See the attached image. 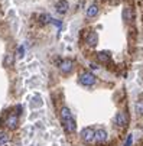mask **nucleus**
Listing matches in <instances>:
<instances>
[{
  "label": "nucleus",
  "instance_id": "obj_1",
  "mask_svg": "<svg viewBox=\"0 0 143 146\" xmlns=\"http://www.w3.org/2000/svg\"><path fill=\"white\" fill-rule=\"evenodd\" d=\"M61 120H62V124L68 133H74L75 132V120L72 117V113L68 107H62L61 109Z\"/></svg>",
  "mask_w": 143,
  "mask_h": 146
},
{
  "label": "nucleus",
  "instance_id": "obj_16",
  "mask_svg": "<svg viewBox=\"0 0 143 146\" xmlns=\"http://www.w3.org/2000/svg\"><path fill=\"white\" fill-rule=\"evenodd\" d=\"M124 20H126V22H129V9L124 10Z\"/></svg>",
  "mask_w": 143,
  "mask_h": 146
},
{
  "label": "nucleus",
  "instance_id": "obj_9",
  "mask_svg": "<svg viewBox=\"0 0 143 146\" xmlns=\"http://www.w3.org/2000/svg\"><path fill=\"white\" fill-rule=\"evenodd\" d=\"M85 42H87V45L91 46V48L95 46L97 42H98V35H97V32H90L88 36H87V39H85Z\"/></svg>",
  "mask_w": 143,
  "mask_h": 146
},
{
  "label": "nucleus",
  "instance_id": "obj_12",
  "mask_svg": "<svg viewBox=\"0 0 143 146\" xmlns=\"http://www.w3.org/2000/svg\"><path fill=\"white\" fill-rule=\"evenodd\" d=\"M52 22V16L51 15H42L39 17V23L40 25H46V23H51Z\"/></svg>",
  "mask_w": 143,
  "mask_h": 146
},
{
  "label": "nucleus",
  "instance_id": "obj_8",
  "mask_svg": "<svg viewBox=\"0 0 143 146\" xmlns=\"http://www.w3.org/2000/svg\"><path fill=\"white\" fill-rule=\"evenodd\" d=\"M19 124V117L16 114H10L7 119H6V126L10 129V130H15Z\"/></svg>",
  "mask_w": 143,
  "mask_h": 146
},
{
  "label": "nucleus",
  "instance_id": "obj_15",
  "mask_svg": "<svg viewBox=\"0 0 143 146\" xmlns=\"http://www.w3.org/2000/svg\"><path fill=\"white\" fill-rule=\"evenodd\" d=\"M132 143H133V135H129L123 146H132Z\"/></svg>",
  "mask_w": 143,
  "mask_h": 146
},
{
  "label": "nucleus",
  "instance_id": "obj_11",
  "mask_svg": "<svg viewBox=\"0 0 143 146\" xmlns=\"http://www.w3.org/2000/svg\"><path fill=\"white\" fill-rule=\"evenodd\" d=\"M98 13V7L97 5H91L88 9H87V17H95Z\"/></svg>",
  "mask_w": 143,
  "mask_h": 146
},
{
  "label": "nucleus",
  "instance_id": "obj_13",
  "mask_svg": "<svg viewBox=\"0 0 143 146\" xmlns=\"http://www.w3.org/2000/svg\"><path fill=\"white\" fill-rule=\"evenodd\" d=\"M9 135L6 133V132H0V146L2 145H6L7 142H9Z\"/></svg>",
  "mask_w": 143,
  "mask_h": 146
},
{
  "label": "nucleus",
  "instance_id": "obj_4",
  "mask_svg": "<svg viewBox=\"0 0 143 146\" xmlns=\"http://www.w3.org/2000/svg\"><path fill=\"white\" fill-rule=\"evenodd\" d=\"M94 137H95V130L93 127H85V129H83V132H81V139H83L85 143L94 142Z\"/></svg>",
  "mask_w": 143,
  "mask_h": 146
},
{
  "label": "nucleus",
  "instance_id": "obj_2",
  "mask_svg": "<svg viewBox=\"0 0 143 146\" xmlns=\"http://www.w3.org/2000/svg\"><path fill=\"white\" fill-rule=\"evenodd\" d=\"M79 82L85 87H93L95 84V75L90 71H84L79 75Z\"/></svg>",
  "mask_w": 143,
  "mask_h": 146
},
{
  "label": "nucleus",
  "instance_id": "obj_5",
  "mask_svg": "<svg viewBox=\"0 0 143 146\" xmlns=\"http://www.w3.org/2000/svg\"><path fill=\"white\" fill-rule=\"evenodd\" d=\"M59 70H61V72H64V74H70L74 70V61L70 59V58L62 59L61 64H59Z\"/></svg>",
  "mask_w": 143,
  "mask_h": 146
},
{
  "label": "nucleus",
  "instance_id": "obj_14",
  "mask_svg": "<svg viewBox=\"0 0 143 146\" xmlns=\"http://www.w3.org/2000/svg\"><path fill=\"white\" fill-rule=\"evenodd\" d=\"M136 111H137V114H143V103L142 101H139L136 104Z\"/></svg>",
  "mask_w": 143,
  "mask_h": 146
},
{
  "label": "nucleus",
  "instance_id": "obj_7",
  "mask_svg": "<svg viewBox=\"0 0 143 146\" xmlns=\"http://www.w3.org/2000/svg\"><path fill=\"white\" fill-rule=\"evenodd\" d=\"M107 139H109V135H107V132H106L104 129H98V130L95 132L94 142H97V143H106Z\"/></svg>",
  "mask_w": 143,
  "mask_h": 146
},
{
  "label": "nucleus",
  "instance_id": "obj_17",
  "mask_svg": "<svg viewBox=\"0 0 143 146\" xmlns=\"http://www.w3.org/2000/svg\"><path fill=\"white\" fill-rule=\"evenodd\" d=\"M23 52H25V49L20 46V48H19V56H23Z\"/></svg>",
  "mask_w": 143,
  "mask_h": 146
},
{
  "label": "nucleus",
  "instance_id": "obj_10",
  "mask_svg": "<svg viewBox=\"0 0 143 146\" xmlns=\"http://www.w3.org/2000/svg\"><path fill=\"white\" fill-rule=\"evenodd\" d=\"M110 52H107V51H103V52H98L97 54V59L100 61V62H109V59H110Z\"/></svg>",
  "mask_w": 143,
  "mask_h": 146
},
{
  "label": "nucleus",
  "instance_id": "obj_3",
  "mask_svg": "<svg viewBox=\"0 0 143 146\" xmlns=\"http://www.w3.org/2000/svg\"><path fill=\"white\" fill-rule=\"evenodd\" d=\"M114 123H116V126H117V127H120V129H126V127H127V124H129V117H127V114H126L124 111L117 113V114H116V120H114Z\"/></svg>",
  "mask_w": 143,
  "mask_h": 146
},
{
  "label": "nucleus",
  "instance_id": "obj_6",
  "mask_svg": "<svg viewBox=\"0 0 143 146\" xmlns=\"http://www.w3.org/2000/svg\"><path fill=\"white\" fill-rule=\"evenodd\" d=\"M68 9H70V3L67 2V0H59V2H56V5H55V10L59 15H65L68 12Z\"/></svg>",
  "mask_w": 143,
  "mask_h": 146
}]
</instances>
